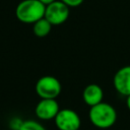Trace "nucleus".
Segmentation results:
<instances>
[{
    "mask_svg": "<svg viewBox=\"0 0 130 130\" xmlns=\"http://www.w3.org/2000/svg\"><path fill=\"white\" fill-rule=\"evenodd\" d=\"M126 98H127V99H126V105H127L128 110L130 111V94H129V95H127Z\"/></svg>",
    "mask_w": 130,
    "mask_h": 130,
    "instance_id": "nucleus-12",
    "label": "nucleus"
},
{
    "mask_svg": "<svg viewBox=\"0 0 130 130\" xmlns=\"http://www.w3.org/2000/svg\"><path fill=\"white\" fill-rule=\"evenodd\" d=\"M88 118L91 124L96 128L108 129L116 123L117 112L112 105L102 102L95 106L90 107Z\"/></svg>",
    "mask_w": 130,
    "mask_h": 130,
    "instance_id": "nucleus-1",
    "label": "nucleus"
},
{
    "mask_svg": "<svg viewBox=\"0 0 130 130\" xmlns=\"http://www.w3.org/2000/svg\"><path fill=\"white\" fill-rule=\"evenodd\" d=\"M59 130H78L81 125L79 115L72 109H62L54 119Z\"/></svg>",
    "mask_w": 130,
    "mask_h": 130,
    "instance_id": "nucleus-5",
    "label": "nucleus"
},
{
    "mask_svg": "<svg viewBox=\"0 0 130 130\" xmlns=\"http://www.w3.org/2000/svg\"><path fill=\"white\" fill-rule=\"evenodd\" d=\"M69 8L70 7H68L61 0H55L54 2L46 5L44 17L47 20H49L52 23V25L62 24L69 17V13H70Z\"/></svg>",
    "mask_w": 130,
    "mask_h": 130,
    "instance_id": "nucleus-4",
    "label": "nucleus"
},
{
    "mask_svg": "<svg viewBox=\"0 0 130 130\" xmlns=\"http://www.w3.org/2000/svg\"><path fill=\"white\" fill-rule=\"evenodd\" d=\"M62 90L61 82L52 75H45L38 79L36 92L41 99H56Z\"/></svg>",
    "mask_w": 130,
    "mask_h": 130,
    "instance_id": "nucleus-3",
    "label": "nucleus"
},
{
    "mask_svg": "<svg viewBox=\"0 0 130 130\" xmlns=\"http://www.w3.org/2000/svg\"><path fill=\"white\" fill-rule=\"evenodd\" d=\"M46 5L40 0H22L15 8L16 18L23 23H35L45 16Z\"/></svg>",
    "mask_w": 130,
    "mask_h": 130,
    "instance_id": "nucleus-2",
    "label": "nucleus"
},
{
    "mask_svg": "<svg viewBox=\"0 0 130 130\" xmlns=\"http://www.w3.org/2000/svg\"><path fill=\"white\" fill-rule=\"evenodd\" d=\"M82 99L86 105L89 107L95 106L103 102L104 99V90L103 88L95 83H90L86 85L82 92Z\"/></svg>",
    "mask_w": 130,
    "mask_h": 130,
    "instance_id": "nucleus-8",
    "label": "nucleus"
},
{
    "mask_svg": "<svg viewBox=\"0 0 130 130\" xmlns=\"http://www.w3.org/2000/svg\"><path fill=\"white\" fill-rule=\"evenodd\" d=\"M43 4H45V5H48V4H50V3H52V2H54L55 0H40Z\"/></svg>",
    "mask_w": 130,
    "mask_h": 130,
    "instance_id": "nucleus-13",
    "label": "nucleus"
},
{
    "mask_svg": "<svg viewBox=\"0 0 130 130\" xmlns=\"http://www.w3.org/2000/svg\"><path fill=\"white\" fill-rule=\"evenodd\" d=\"M78 130H79V129H78Z\"/></svg>",
    "mask_w": 130,
    "mask_h": 130,
    "instance_id": "nucleus-14",
    "label": "nucleus"
},
{
    "mask_svg": "<svg viewBox=\"0 0 130 130\" xmlns=\"http://www.w3.org/2000/svg\"><path fill=\"white\" fill-rule=\"evenodd\" d=\"M52 29V23L47 20L45 17L39 19L35 23H32V31L34 35L38 38H45L47 37Z\"/></svg>",
    "mask_w": 130,
    "mask_h": 130,
    "instance_id": "nucleus-9",
    "label": "nucleus"
},
{
    "mask_svg": "<svg viewBox=\"0 0 130 130\" xmlns=\"http://www.w3.org/2000/svg\"><path fill=\"white\" fill-rule=\"evenodd\" d=\"M115 89L122 95L130 94V65H126L118 69L113 78Z\"/></svg>",
    "mask_w": 130,
    "mask_h": 130,
    "instance_id": "nucleus-7",
    "label": "nucleus"
},
{
    "mask_svg": "<svg viewBox=\"0 0 130 130\" xmlns=\"http://www.w3.org/2000/svg\"><path fill=\"white\" fill-rule=\"evenodd\" d=\"M59 111L60 108L56 99H41L35 109L36 116L44 121L55 119Z\"/></svg>",
    "mask_w": 130,
    "mask_h": 130,
    "instance_id": "nucleus-6",
    "label": "nucleus"
},
{
    "mask_svg": "<svg viewBox=\"0 0 130 130\" xmlns=\"http://www.w3.org/2000/svg\"><path fill=\"white\" fill-rule=\"evenodd\" d=\"M63 3H65L68 7H77L83 3L84 0H61Z\"/></svg>",
    "mask_w": 130,
    "mask_h": 130,
    "instance_id": "nucleus-11",
    "label": "nucleus"
},
{
    "mask_svg": "<svg viewBox=\"0 0 130 130\" xmlns=\"http://www.w3.org/2000/svg\"><path fill=\"white\" fill-rule=\"evenodd\" d=\"M18 130H47L41 123L34 121V120H27L23 121L20 125Z\"/></svg>",
    "mask_w": 130,
    "mask_h": 130,
    "instance_id": "nucleus-10",
    "label": "nucleus"
}]
</instances>
